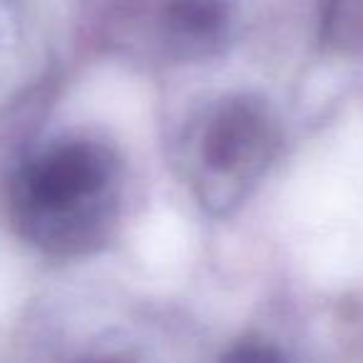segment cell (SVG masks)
Instances as JSON below:
<instances>
[{
	"label": "cell",
	"mask_w": 363,
	"mask_h": 363,
	"mask_svg": "<svg viewBox=\"0 0 363 363\" xmlns=\"http://www.w3.org/2000/svg\"><path fill=\"white\" fill-rule=\"evenodd\" d=\"M122 209V162L105 142L72 137L26 160L8 187L16 232L52 259L97 252Z\"/></svg>",
	"instance_id": "obj_1"
},
{
	"label": "cell",
	"mask_w": 363,
	"mask_h": 363,
	"mask_svg": "<svg viewBox=\"0 0 363 363\" xmlns=\"http://www.w3.org/2000/svg\"><path fill=\"white\" fill-rule=\"evenodd\" d=\"M279 150V127L269 107L239 95L219 102L187 137V177L212 212L249 197Z\"/></svg>",
	"instance_id": "obj_2"
},
{
	"label": "cell",
	"mask_w": 363,
	"mask_h": 363,
	"mask_svg": "<svg viewBox=\"0 0 363 363\" xmlns=\"http://www.w3.org/2000/svg\"><path fill=\"white\" fill-rule=\"evenodd\" d=\"M152 33L164 55L174 60H209L234 35L232 0H160Z\"/></svg>",
	"instance_id": "obj_3"
},
{
	"label": "cell",
	"mask_w": 363,
	"mask_h": 363,
	"mask_svg": "<svg viewBox=\"0 0 363 363\" xmlns=\"http://www.w3.org/2000/svg\"><path fill=\"white\" fill-rule=\"evenodd\" d=\"M219 363H289V358L272 341L249 336L232 343Z\"/></svg>",
	"instance_id": "obj_4"
},
{
	"label": "cell",
	"mask_w": 363,
	"mask_h": 363,
	"mask_svg": "<svg viewBox=\"0 0 363 363\" xmlns=\"http://www.w3.org/2000/svg\"><path fill=\"white\" fill-rule=\"evenodd\" d=\"M87 363H130V361H125V358H115V356H102V358H92V361H87Z\"/></svg>",
	"instance_id": "obj_5"
}]
</instances>
